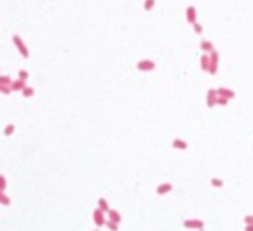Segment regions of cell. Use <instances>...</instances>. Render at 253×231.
Masks as SVG:
<instances>
[{
    "mask_svg": "<svg viewBox=\"0 0 253 231\" xmlns=\"http://www.w3.org/2000/svg\"><path fill=\"white\" fill-rule=\"evenodd\" d=\"M12 41H14L15 47L19 49L20 56H24V58H29V49H27V46H25V44L22 42V39H20L19 34H14V36H12Z\"/></svg>",
    "mask_w": 253,
    "mask_h": 231,
    "instance_id": "obj_1",
    "label": "cell"
},
{
    "mask_svg": "<svg viewBox=\"0 0 253 231\" xmlns=\"http://www.w3.org/2000/svg\"><path fill=\"white\" fill-rule=\"evenodd\" d=\"M24 88H25V81H22V79L12 81V91H22Z\"/></svg>",
    "mask_w": 253,
    "mask_h": 231,
    "instance_id": "obj_2",
    "label": "cell"
},
{
    "mask_svg": "<svg viewBox=\"0 0 253 231\" xmlns=\"http://www.w3.org/2000/svg\"><path fill=\"white\" fill-rule=\"evenodd\" d=\"M0 202H2L3 206H9L10 204V197H7V196L3 194V191H0Z\"/></svg>",
    "mask_w": 253,
    "mask_h": 231,
    "instance_id": "obj_3",
    "label": "cell"
},
{
    "mask_svg": "<svg viewBox=\"0 0 253 231\" xmlns=\"http://www.w3.org/2000/svg\"><path fill=\"white\" fill-rule=\"evenodd\" d=\"M22 95H24L25 98H30L32 95H34V89H32L30 86H25L24 89H22Z\"/></svg>",
    "mask_w": 253,
    "mask_h": 231,
    "instance_id": "obj_4",
    "label": "cell"
},
{
    "mask_svg": "<svg viewBox=\"0 0 253 231\" xmlns=\"http://www.w3.org/2000/svg\"><path fill=\"white\" fill-rule=\"evenodd\" d=\"M0 85H9V86H12V79L9 76H5V74H2L0 76Z\"/></svg>",
    "mask_w": 253,
    "mask_h": 231,
    "instance_id": "obj_5",
    "label": "cell"
},
{
    "mask_svg": "<svg viewBox=\"0 0 253 231\" xmlns=\"http://www.w3.org/2000/svg\"><path fill=\"white\" fill-rule=\"evenodd\" d=\"M10 91H12V86H9V85H0V93L10 95Z\"/></svg>",
    "mask_w": 253,
    "mask_h": 231,
    "instance_id": "obj_6",
    "label": "cell"
},
{
    "mask_svg": "<svg viewBox=\"0 0 253 231\" xmlns=\"http://www.w3.org/2000/svg\"><path fill=\"white\" fill-rule=\"evenodd\" d=\"M5 187H7V181H5V177L0 174V191H5Z\"/></svg>",
    "mask_w": 253,
    "mask_h": 231,
    "instance_id": "obj_7",
    "label": "cell"
},
{
    "mask_svg": "<svg viewBox=\"0 0 253 231\" xmlns=\"http://www.w3.org/2000/svg\"><path fill=\"white\" fill-rule=\"evenodd\" d=\"M27 78H29V73H27V71H24V69H20V71H19V79L25 81Z\"/></svg>",
    "mask_w": 253,
    "mask_h": 231,
    "instance_id": "obj_8",
    "label": "cell"
},
{
    "mask_svg": "<svg viewBox=\"0 0 253 231\" xmlns=\"http://www.w3.org/2000/svg\"><path fill=\"white\" fill-rule=\"evenodd\" d=\"M14 130H15V128H14V125H7V126H5V132H3V133H5V135H12V133H14Z\"/></svg>",
    "mask_w": 253,
    "mask_h": 231,
    "instance_id": "obj_9",
    "label": "cell"
}]
</instances>
